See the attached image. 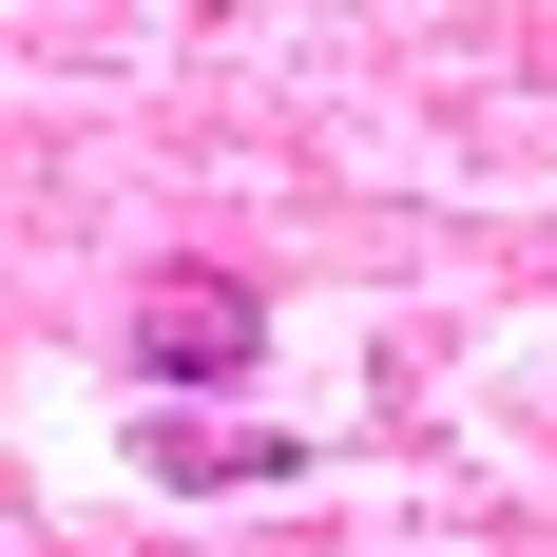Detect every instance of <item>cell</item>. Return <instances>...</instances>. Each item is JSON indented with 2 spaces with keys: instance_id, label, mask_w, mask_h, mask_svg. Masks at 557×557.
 I'll use <instances>...</instances> for the list:
<instances>
[{
  "instance_id": "1",
  "label": "cell",
  "mask_w": 557,
  "mask_h": 557,
  "mask_svg": "<svg viewBox=\"0 0 557 557\" xmlns=\"http://www.w3.org/2000/svg\"><path fill=\"white\" fill-rule=\"evenodd\" d=\"M250 346H270V288L250 270H154L135 288V385H231Z\"/></svg>"
},
{
  "instance_id": "2",
  "label": "cell",
  "mask_w": 557,
  "mask_h": 557,
  "mask_svg": "<svg viewBox=\"0 0 557 557\" xmlns=\"http://www.w3.org/2000/svg\"><path fill=\"white\" fill-rule=\"evenodd\" d=\"M135 461H154V481H193V500H231V481H288V423H212V404H154V423H135Z\"/></svg>"
}]
</instances>
